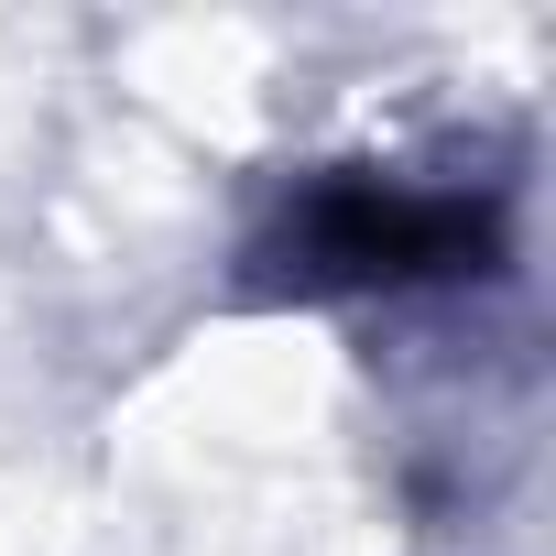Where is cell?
Segmentation results:
<instances>
[{
    "instance_id": "6da1fadb",
    "label": "cell",
    "mask_w": 556,
    "mask_h": 556,
    "mask_svg": "<svg viewBox=\"0 0 556 556\" xmlns=\"http://www.w3.org/2000/svg\"><path fill=\"white\" fill-rule=\"evenodd\" d=\"M262 285L295 295H404V285H458L502 262V207L469 186H404V175H317L285 218L251 240Z\"/></svg>"
}]
</instances>
